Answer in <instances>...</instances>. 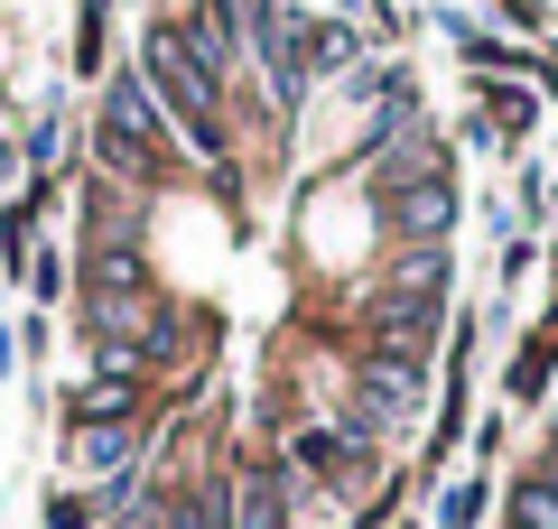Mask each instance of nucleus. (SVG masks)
I'll return each instance as SVG.
<instances>
[{
  "instance_id": "f257e3e1",
  "label": "nucleus",
  "mask_w": 558,
  "mask_h": 529,
  "mask_svg": "<svg viewBox=\"0 0 558 529\" xmlns=\"http://www.w3.org/2000/svg\"><path fill=\"white\" fill-rule=\"evenodd\" d=\"M428 409V362H391V353H363L354 362V436H381V428H410Z\"/></svg>"
},
{
  "instance_id": "f03ea898",
  "label": "nucleus",
  "mask_w": 558,
  "mask_h": 529,
  "mask_svg": "<svg viewBox=\"0 0 558 529\" xmlns=\"http://www.w3.org/2000/svg\"><path fill=\"white\" fill-rule=\"evenodd\" d=\"M102 168H112V176H159L168 168V158H159V102H149L140 75H121L112 102H102Z\"/></svg>"
},
{
  "instance_id": "7ed1b4c3",
  "label": "nucleus",
  "mask_w": 558,
  "mask_h": 529,
  "mask_svg": "<svg viewBox=\"0 0 558 529\" xmlns=\"http://www.w3.org/2000/svg\"><path fill=\"white\" fill-rule=\"evenodd\" d=\"M447 214H457V196H447V176H400V196H391V223L400 233H447Z\"/></svg>"
},
{
  "instance_id": "20e7f679",
  "label": "nucleus",
  "mask_w": 558,
  "mask_h": 529,
  "mask_svg": "<svg viewBox=\"0 0 558 529\" xmlns=\"http://www.w3.org/2000/svg\"><path fill=\"white\" fill-rule=\"evenodd\" d=\"M279 520H289V483H279L270 465L242 473V492H233V529H279Z\"/></svg>"
},
{
  "instance_id": "39448f33",
  "label": "nucleus",
  "mask_w": 558,
  "mask_h": 529,
  "mask_svg": "<svg viewBox=\"0 0 558 529\" xmlns=\"http://www.w3.org/2000/svg\"><path fill=\"white\" fill-rule=\"evenodd\" d=\"M131 446H140V436H131V418H94V428H84L75 436V465H131Z\"/></svg>"
},
{
  "instance_id": "423d86ee",
  "label": "nucleus",
  "mask_w": 558,
  "mask_h": 529,
  "mask_svg": "<svg viewBox=\"0 0 558 529\" xmlns=\"http://www.w3.org/2000/svg\"><path fill=\"white\" fill-rule=\"evenodd\" d=\"M131 409H140V372H102L94 391L75 399V418H84V428H94V418H131Z\"/></svg>"
},
{
  "instance_id": "0eeeda50",
  "label": "nucleus",
  "mask_w": 558,
  "mask_h": 529,
  "mask_svg": "<svg viewBox=\"0 0 558 529\" xmlns=\"http://www.w3.org/2000/svg\"><path fill=\"white\" fill-rule=\"evenodd\" d=\"M512 529H558V473L512 483Z\"/></svg>"
},
{
  "instance_id": "6e6552de",
  "label": "nucleus",
  "mask_w": 558,
  "mask_h": 529,
  "mask_svg": "<svg viewBox=\"0 0 558 529\" xmlns=\"http://www.w3.org/2000/svg\"><path fill=\"white\" fill-rule=\"evenodd\" d=\"M289 455H299L307 473H344V455H354V446H344L336 428H307V436H299V446H289Z\"/></svg>"
},
{
  "instance_id": "1a4fd4ad",
  "label": "nucleus",
  "mask_w": 558,
  "mask_h": 529,
  "mask_svg": "<svg viewBox=\"0 0 558 529\" xmlns=\"http://www.w3.org/2000/svg\"><path fill=\"white\" fill-rule=\"evenodd\" d=\"M447 529H465V520H484V483H457V492H447Z\"/></svg>"
}]
</instances>
